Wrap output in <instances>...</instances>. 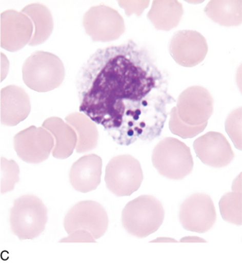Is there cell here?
I'll return each instance as SVG.
<instances>
[{
    "label": "cell",
    "instance_id": "6da1fadb",
    "mask_svg": "<svg viewBox=\"0 0 242 263\" xmlns=\"http://www.w3.org/2000/svg\"><path fill=\"white\" fill-rule=\"evenodd\" d=\"M80 111L120 145L159 137L174 102L167 81L134 44L96 52L77 79Z\"/></svg>",
    "mask_w": 242,
    "mask_h": 263
},
{
    "label": "cell",
    "instance_id": "4fadbf2b",
    "mask_svg": "<svg viewBox=\"0 0 242 263\" xmlns=\"http://www.w3.org/2000/svg\"><path fill=\"white\" fill-rule=\"evenodd\" d=\"M169 51L176 64L183 67H193L206 59L208 44L198 32L180 30L170 41Z\"/></svg>",
    "mask_w": 242,
    "mask_h": 263
},
{
    "label": "cell",
    "instance_id": "8992f818",
    "mask_svg": "<svg viewBox=\"0 0 242 263\" xmlns=\"http://www.w3.org/2000/svg\"><path fill=\"white\" fill-rule=\"evenodd\" d=\"M105 181L107 189L115 196H131L143 182L140 163L131 155L115 156L106 165Z\"/></svg>",
    "mask_w": 242,
    "mask_h": 263
},
{
    "label": "cell",
    "instance_id": "603a6c76",
    "mask_svg": "<svg viewBox=\"0 0 242 263\" xmlns=\"http://www.w3.org/2000/svg\"><path fill=\"white\" fill-rule=\"evenodd\" d=\"M170 122L169 128L172 134L182 137L183 139H188L196 137L197 135L200 134L207 126V123L198 124V125H190L186 124L180 119L178 115L176 107H172L170 112Z\"/></svg>",
    "mask_w": 242,
    "mask_h": 263
},
{
    "label": "cell",
    "instance_id": "4316f807",
    "mask_svg": "<svg viewBox=\"0 0 242 263\" xmlns=\"http://www.w3.org/2000/svg\"><path fill=\"white\" fill-rule=\"evenodd\" d=\"M93 235L87 230H76L68 237L60 240L59 242H96Z\"/></svg>",
    "mask_w": 242,
    "mask_h": 263
},
{
    "label": "cell",
    "instance_id": "9a60e30c",
    "mask_svg": "<svg viewBox=\"0 0 242 263\" xmlns=\"http://www.w3.org/2000/svg\"><path fill=\"white\" fill-rule=\"evenodd\" d=\"M31 111L29 95L24 88L9 85L0 92V121L6 126H16Z\"/></svg>",
    "mask_w": 242,
    "mask_h": 263
},
{
    "label": "cell",
    "instance_id": "d6986e66",
    "mask_svg": "<svg viewBox=\"0 0 242 263\" xmlns=\"http://www.w3.org/2000/svg\"><path fill=\"white\" fill-rule=\"evenodd\" d=\"M65 120L77 135L75 150L78 154H84L95 149L98 146V130L96 123L83 112H73Z\"/></svg>",
    "mask_w": 242,
    "mask_h": 263
},
{
    "label": "cell",
    "instance_id": "7a4b0ae2",
    "mask_svg": "<svg viewBox=\"0 0 242 263\" xmlns=\"http://www.w3.org/2000/svg\"><path fill=\"white\" fill-rule=\"evenodd\" d=\"M165 220V209L159 200L143 195L127 203L122 213V224L129 234L145 238L157 232Z\"/></svg>",
    "mask_w": 242,
    "mask_h": 263
},
{
    "label": "cell",
    "instance_id": "277c9868",
    "mask_svg": "<svg viewBox=\"0 0 242 263\" xmlns=\"http://www.w3.org/2000/svg\"><path fill=\"white\" fill-rule=\"evenodd\" d=\"M152 165L160 175L182 180L193 168V155L188 146L174 137H165L153 148Z\"/></svg>",
    "mask_w": 242,
    "mask_h": 263
},
{
    "label": "cell",
    "instance_id": "484cf974",
    "mask_svg": "<svg viewBox=\"0 0 242 263\" xmlns=\"http://www.w3.org/2000/svg\"><path fill=\"white\" fill-rule=\"evenodd\" d=\"M150 1H118L119 6L124 9L127 16H130L135 13L139 16L145 9L149 6Z\"/></svg>",
    "mask_w": 242,
    "mask_h": 263
},
{
    "label": "cell",
    "instance_id": "cb8c5ba5",
    "mask_svg": "<svg viewBox=\"0 0 242 263\" xmlns=\"http://www.w3.org/2000/svg\"><path fill=\"white\" fill-rule=\"evenodd\" d=\"M19 166L14 160L1 157V194L13 191L15 184L19 182Z\"/></svg>",
    "mask_w": 242,
    "mask_h": 263
},
{
    "label": "cell",
    "instance_id": "3957f363",
    "mask_svg": "<svg viewBox=\"0 0 242 263\" xmlns=\"http://www.w3.org/2000/svg\"><path fill=\"white\" fill-rule=\"evenodd\" d=\"M65 78L62 60L51 52H34L23 65L24 83L28 88L39 93H47L59 88Z\"/></svg>",
    "mask_w": 242,
    "mask_h": 263
},
{
    "label": "cell",
    "instance_id": "ac0fdd59",
    "mask_svg": "<svg viewBox=\"0 0 242 263\" xmlns=\"http://www.w3.org/2000/svg\"><path fill=\"white\" fill-rule=\"evenodd\" d=\"M183 13V6L179 1L155 0L147 18L157 30L170 31L179 25Z\"/></svg>",
    "mask_w": 242,
    "mask_h": 263
},
{
    "label": "cell",
    "instance_id": "ba28073f",
    "mask_svg": "<svg viewBox=\"0 0 242 263\" xmlns=\"http://www.w3.org/2000/svg\"><path fill=\"white\" fill-rule=\"evenodd\" d=\"M109 218L106 209L94 201H83L75 204L65 215L64 227L70 235L76 230H87L95 239L107 232Z\"/></svg>",
    "mask_w": 242,
    "mask_h": 263
},
{
    "label": "cell",
    "instance_id": "7402d4cb",
    "mask_svg": "<svg viewBox=\"0 0 242 263\" xmlns=\"http://www.w3.org/2000/svg\"><path fill=\"white\" fill-rule=\"evenodd\" d=\"M241 174L233 183V191L227 193L219 201L221 218L225 221L240 227L242 224Z\"/></svg>",
    "mask_w": 242,
    "mask_h": 263
},
{
    "label": "cell",
    "instance_id": "9c48e42d",
    "mask_svg": "<svg viewBox=\"0 0 242 263\" xmlns=\"http://www.w3.org/2000/svg\"><path fill=\"white\" fill-rule=\"evenodd\" d=\"M54 146V137L44 127L32 125L14 137V149L16 155L29 164H39L47 160Z\"/></svg>",
    "mask_w": 242,
    "mask_h": 263
},
{
    "label": "cell",
    "instance_id": "2e32d148",
    "mask_svg": "<svg viewBox=\"0 0 242 263\" xmlns=\"http://www.w3.org/2000/svg\"><path fill=\"white\" fill-rule=\"evenodd\" d=\"M102 165V159L94 154L80 157L70 168V184L82 193L94 191L100 184Z\"/></svg>",
    "mask_w": 242,
    "mask_h": 263
},
{
    "label": "cell",
    "instance_id": "ffe728a7",
    "mask_svg": "<svg viewBox=\"0 0 242 263\" xmlns=\"http://www.w3.org/2000/svg\"><path fill=\"white\" fill-rule=\"evenodd\" d=\"M21 12L29 16L34 24V34L29 46H39L47 42L54 28L53 18L49 9L42 4H30L25 6Z\"/></svg>",
    "mask_w": 242,
    "mask_h": 263
},
{
    "label": "cell",
    "instance_id": "5b68a950",
    "mask_svg": "<svg viewBox=\"0 0 242 263\" xmlns=\"http://www.w3.org/2000/svg\"><path fill=\"white\" fill-rule=\"evenodd\" d=\"M47 209L42 200L25 195L14 201L11 209V231L20 240L34 239L44 232L47 223Z\"/></svg>",
    "mask_w": 242,
    "mask_h": 263
},
{
    "label": "cell",
    "instance_id": "52a82bcc",
    "mask_svg": "<svg viewBox=\"0 0 242 263\" xmlns=\"http://www.w3.org/2000/svg\"><path fill=\"white\" fill-rule=\"evenodd\" d=\"M83 24L86 33L96 42H113L125 32L124 17L104 4L91 7L83 16Z\"/></svg>",
    "mask_w": 242,
    "mask_h": 263
},
{
    "label": "cell",
    "instance_id": "7c38bea8",
    "mask_svg": "<svg viewBox=\"0 0 242 263\" xmlns=\"http://www.w3.org/2000/svg\"><path fill=\"white\" fill-rule=\"evenodd\" d=\"M34 29L31 19L23 12L4 11L0 16V46L8 52L20 51L29 44Z\"/></svg>",
    "mask_w": 242,
    "mask_h": 263
},
{
    "label": "cell",
    "instance_id": "e0dca14e",
    "mask_svg": "<svg viewBox=\"0 0 242 263\" xmlns=\"http://www.w3.org/2000/svg\"><path fill=\"white\" fill-rule=\"evenodd\" d=\"M42 127L49 130L54 137L55 146L52 152L53 157L58 160L70 157L77 143V135L75 129L67 122L65 123L57 117L46 119Z\"/></svg>",
    "mask_w": 242,
    "mask_h": 263
},
{
    "label": "cell",
    "instance_id": "83f0119b",
    "mask_svg": "<svg viewBox=\"0 0 242 263\" xmlns=\"http://www.w3.org/2000/svg\"><path fill=\"white\" fill-rule=\"evenodd\" d=\"M180 242H206V240L202 239V238H199V237H184L183 239H180Z\"/></svg>",
    "mask_w": 242,
    "mask_h": 263
},
{
    "label": "cell",
    "instance_id": "8fae6325",
    "mask_svg": "<svg viewBox=\"0 0 242 263\" xmlns=\"http://www.w3.org/2000/svg\"><path fill=\"white\" fill-rule=\"evenodd\" d=\"M213 98L206 88L192 86L180 93L175 107L184 123L198 125L208 122L213 114Z\"/></svg>",
    "mask_w": 242,
    "mask_h": 263
},
{
    "label": "cell",
    "instance_id": "30bf717a",
    "mask_svg": "<svg viewBox=\"0 0 242 263\" xmlns=\"http://www.w3.org/2000/svg\"><path fill=\"white\" fill-rule=\"evenodd\" d=\"M179 220L183 229L205 233L213 227L216 212L211 196L206 194H193L180 205Z\"/></svg>",
    "mask_w": 242,
    "mask_h": 263
},
{
    "label": "cell",
    "instance_id": "d4e9b609",
    "mask_svg": "<svg viewBox=\"0 0 242 263\" xmlns=\"http://www.w3.org/2000/svg\"><path fill=\"white\" fill-rule=\"evenodd\" d=\"M241 107L235 109L229 114L225 122V129L231 138L234 147L242 149L241 144Z\"/></svg>",
    "mask_w": 242,
    "mask_h": 263
},
{
    "label": "cell",
    "instance_id": "5bb4252c",
    "mask_svg": "<svg viewBox=\"0 0 242 263\" xmlns=\"http://www.w3.org/2000/svg\"><path fill=\"white\" fill-rule=\"evenodd\" d=\"M193 149L201 162L211 167H225L234 158L229 141L219 132H207L197 138L193 142Z\"/></svg>",
    "mask_w": 242,
    "mask_h": 263
},
{
    "label": "cell",
    "instance_id": "44dd1931",
    "mask_svg": "<svg viewBox=\"0 0 242 263\" xmlns=\"http://www.w3.org/2000/svg\"><path fill=\"white\" fill-rule=\"evenodd\" d=\"M205 13L214 23L221 26H239L242 23V2L239 1H210Z\"/></svg>",
    "mask_w": 242,
    "mask_h": 263
},
{
    "label": "cell",
    "instance_id": "f1b7e54d",
    "mask_svg": "<svg viewBox=\"0 0 242 263\" xmlns=\"http://www.w3.org/2000/svg\"><path fill=\"white\" fill-rule=\"evenodd\" d=\"M160 241H161V242H163V241H164V242H165V241H167V242H170V241L176 242L175 240L170 239V238H161V237H160V238H157V239L153 240V241H152L151 242H160Z\"/></svg>",
    "mask_w": 242,
    "mask_h": 263
}]
</instances>
